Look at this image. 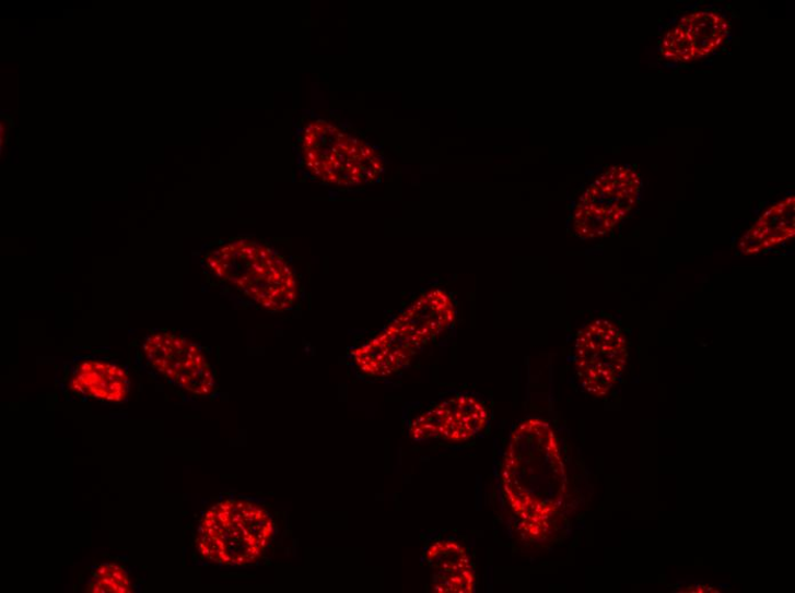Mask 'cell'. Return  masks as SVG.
<instances>
[{
    "label": "cell",
    "mask_w": 795,
    "mask_h": 593,
    "mask_svg": "<svg viewBox=\"0 0 795 593\" xmlns=\"http://www.w3.org/2000/svg\"><path fill=\"white\" fill-rule=\"evenodd\" d=\"M498 476L513 532L531 544L549 537L559 525L568 475L548 422L527 419L511 431Z\"/></svg>",
    "instance_id": "cell-1"
},
{
    "label": "cell",
    "mask_w": 795,
    "mask_h": 593,
    "mask_svg": "<svg viewBox=\"0 0 795 593\" xmlns=\"http://www.w3.org/2000/svg\"><path fill=\"white\" fill-rule=\"evenodd\" d=\"M456 305L444 290L424 294L405 309L386 329L352 353L359 371L369 377H389L429 342L437 339L456 320Z\"/></svg>",
    "instance_id": "cell-2"
},
{
    "label": "cell",
    "mask_w": 795,
    "mask_h": 593,
    "mask_svg": "<svg viewBox=\"0 0 795 593\" xmlns=\"http://www.w3.org/2000/svg\"><path fill=\"white\" fill-rule=\"evenodd\" d=\"M211 272L268 311L285 312L297 298V282L278 252L258 242L241 240L207 257Z\"/></svg>",
    "instance_id": "cell-3"
},
{
    "label": "cell",
    "mask_w": 795,
    "mask_h": 593,
    "mask_svg": "<svg viewBox=\"0 0 795 593\" xmlns=\"http://www.w3.org/2000/svg\"><path fill=\"white\" fill-rule=\"evenodd\" d=\"M274 536L271 514L258 503L226 499L202 515L197 547L202 558L222 566L258 561Z\"/></svg>",
    "instance_id": "cell-4"
},
{
    "label": "cell",
    "mask_w": 795,
    "mask_h": 593,
    "mask_svg": "<svg viewBox=\"0 0 795 593\" xmlns=\"http://www.w3.org/2000/svg\"><path fill=\"white\" fill-rule=\"evenodd\" d=\"M641 180L634 170L618 166L601 174L581 195L572 215V228L581 239L610 234L635 209Z\"/></svg>",
    "instance_id": "cell-5"
},
{
    "label": "cell",
    "mask_w": 795,
    "mask_h": 593,
    "mask_svg": "<svg viewBox=\"0 0 795 593\" xmlns=\"http://www.w3.org/2000/svg\"><path fill=\"white\" fill-rule=\"evenodd\" d=\"M628 360V341L618 324L600 319L578 332L575 366L583 389L604 398L621 379Z\"/></svg>",
    "instance_id": "cell-6"
},
{
    "label": "cell",
    "mask_w": 795,
    "mask_h": 593,
    "mask_svg": "<svg viewBox=\"0 0 795 593\" xmlns=\"http://www.w3.org/2000/svg\"><path fill=\"white\" fill-rule=\"evenodd\" d=\"M149 364L167 380L194 396L204 398L215 387L212 367L201 348L173 333L152 334L144 344Z\"/></svg>",
    "instance_id": "cell-7"
},
{
    "label": "cell",
    "mask_w": 795,
    "mask_h": 593,
    "mask_svg": "<svg viewBox=\"0 0 795 593\" xmlns=\"http://www.w3.org/2000/svg\"><path fill=\"white\" fill-rule=\"evenodd\" d=\"M489 417V408L481 400L458 394L423 412L410 424L409 434L416 441L467 442L482 431Z\"/></svg>",
    "instance_id": "cell-8"
},
{
    "label": "cell",
    "mask_w": 795,
    "mask_h": 593,
    "mask_svg": "<svg viewBox=\"0 0 795 593\" xmlns=\"http://www.w3.org/2000/svg\"><path fill=\"white\" fill-rule=\"evenodd\" d=\"M730 34L726 16L714 11L692 12L680 17L660 40V54L669 61L691 63L715 54Z\"/></svg>",
    "instance_id": "cell-9"
},
{
    "label": "cell",
    "mask_w": 795,
    "mask_h": 593,
    "mask_svg": "<svg viewBox=\"0 0 795 593\" xmlns=\"http://www.w3.org/2000/svg\"><path fill=\"white\" fill-rule=\"evenodd\" d=\"M433 570L432 589L437 592L474 591L475 572L467 550L454 541L442 539L430 546L425 553Z\"/></svg>",
    "instance_id": "cell-10"
},
{
    "label": "cell",
    "mask_w": 795,
    "mask_h": 593,
    "mask_svg": "<svg viewBox=\"0 0 795 593\" xmlns=\"http://www.w3.org/2000/svg\"><path fill=\"white\" fill-rule=\"evenodd\" d=\"M70 389L77 395L119 403L128 395L130 378L115 364L102 359H87L77 366L70 380Z\"/></svg>",
    "instance_id": "cell-11"
},
{
    "label": "cell",
    "mask_w": 795,
    "mask_h": 593,
    "mask_svg": "<svg viewBox=\"0 0 795 593\" xmlns=\"http://www.w3.org/2000/svg\"><path fill=\"white\" fill-rule=\"evenodd\" d=\"M795 235V199L793 195L769 209L739 240V250L758 254L775 249Z\"/></svg>",
    "instance_id": "cell-12"
},
{
    "label": "cell",
    "mask_w": 795,
    "mask_h": 593,
    "mask_svg": "<svg viewBox=\"0 0 795 593\" xmlns=\"http://www.w3.org/2000/svg\"><path fill=\"white\" fill-rule=\"evenodd\" d=\"M87 591L98 593H127L132 591V581L125 570V567L108 562L98 566L93 572Z\"/></svg>",
    "instance_id": "cell-13"
},
{
    "label": "cell",
    "mask_w": 795,
    "mask_h": 593,
    "mask_svg": "<svg viewBox=\"0 0 795 593\" xmlns=\"http://www.w3.org/2000/svg\"><path fill=\"white\" fill-rule=\"evenodd\" d=\"M304 149H305V151H304L305 162L315 163L317 161H320V154L318 151L309 149V147H304Z\"/></svg>",
    "instance_id": "cell-14"
},
{
    "label": "cell",
    "mask_w": 795,
    "mask_h": 593,
    "mask_svg": "<svg viewBox=\"0 0 795 593\" xmlns=\"http://www.w3.org/2000/svg\"><path fill=\"white\" fill-rule=\"evenodd\" d=\"M340 131H339V128L337 126H335V124H332L330 122H327L325 135L337 137V134Z\"/></svg>",
    "instance_id": "cell-15"
},
{
    "label": "cell",
    "mask_w": 795,
    "mask_h": 593,
    "mask_svg": "<svg viewBox=\"0 0 795 593\" xmlns=\"http://www.w3.org/2000/svg\"><path fill=\"white\" fill-rule=\"evenodd\" d=\"M316 140H317L316 134L305 135V138H304V146L303 147L313 149V146L316 144Z\"/></svg>",
    "instance_id": "cell-16"
},
{
    "label": "cell",
    "mask_w": 795,
    "mask_h": 593,
    "mask_svg": "<svg viewBox=\"0 0 795 593\" xmlns=\"http://www.w3.org/2000/svg\"><path fill=\"white\" fill-rule=\"evenodd\" d=\"M358 153H359V149L356 146H350V149L347 151V157L352 158Z\"/></svg>",
    "instance_id": "cell-17"
},
{
    "label": "cell",
    "mask_w": 795,
    "mask_h": 593,
    "mask_svg": "<svg viewBox=\"0 0 795 593\" xmlns=\"http://www.w3.org/2000/svg\"><path fill=\"white\" fill-rule=\"evenodd\" d=\"M337 157H338V161H339V162H340V163H341L342 165H346V163L348 162L347 153H344V152H341V151H340V153L338 154V156H337Z\"/></svg>",
    "instance_id": "cell-18"
},
{
    "label": "cell",
    "mask_w": 795,
    "mask_h": 593,
    "mask_svg": "<svg viewBox=\"0 0 795 593\" xmlns=\"http://www.w3.org/2000/svg\"><path fill=\"white\" fill-rule=\"evenodd\" d=\"M337 147H338V149H339V150H340L341 152H344V153H347V151H348V150L350 149V145L348 144V142H343V143H338V144H337Z\"/></svg>",
    "instance_id": "cell-19"
},
{
    "label": "cell",
    "mask_w": 795,
    "mask_h": 593,
    "mask_svg": "<svg viewBox=\"0 0 795 593\" xmlns=\"http://www.w3.org/2000/svg\"><path fill=\"white\" fill-rule=\"evenodd\" d=\"M336 138H337V141H338L339 143H343V142H347V138H348V137H346V134H344V133H342V132H339V133L337 134V137H336Z\"/></svg>",
    "instance_id": "cell-20"
},
{
    "label": "cell",
    "mask_w": 795,
    "mask_h": 593,
    "mask_svg": "<svg viewBox=\"0 0 795 593\" xmlns=\"http://www.w3.org/2000/svg\"><path fill=\"white\" fill-rule=\"evenodd\" d=\"M350 143L352 144V146L356 147L362 145L361 141H359L358 139H352Z\"/></svg>",
    "instance_id": "cell-21"
},
{
    "label": "cell",
    "mask_w": 795,
    "mask_h": 593,
    "mask_svg": "<svg viewBox=\"0 0 795 593\" xmlns=\"http://www.w3.org/2000/svg\"><path fill=\"white\" fill-rule=\"evenodd\" d=\"M305 166H306L307 168H309L311 170H313V169L315 168V165H314V163H312V162H305Z\"/></svg>",
    "instance_id": "cell-22"
},
{
    "label": "cell",
    "mask_w": 795,
    "mask_h": 593,
    "mask_svg": "<svg viewBox=\"0 0 795 593\" xmlns=\"http://www.w3.org/2000/svg\"><path fill=\"white\" fill-rule=\"evenodd\" d=\"M331 153L332 154H336V156H338V154L340 153V150L337 146H332L331 147Z\"/></svg>",
    "instance_id": "cell-23"
},
{
    "label": "cell",
    "mask_w": 795,
    "mask_h": 593,
    "mask_svg": "<svg viewBox=\"0 0 795 593\" xmlns=\"http://www.w3.org/2000/svg\"><path fill=\"white\" fill-rule=\"evenodd\" d=\"M315 126H316V123H314V122H311V123H309V127H307V128H309V129H311V131H312L313 133H315V132H316V131H315Z\"/></svg>",
    "instance_id": "cell-24"
}]
</instances>
